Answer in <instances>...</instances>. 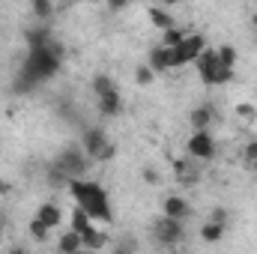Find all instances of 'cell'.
<instances>
[{
  "label": "cell",
  "instance_id": "cell-17",
  "mask_svg": "<svg viewBox=\"0 0 257 254\" xmlns=\"http://www.w3.org/2000/svg\"><path fill=\"white\" fill-rule=\"evenodd\" d=\"M209 123H212V108H209V105L192 111V126L194 129H209Z\"/></svg>",
  "mask_w": 257,
  "mask_h": 254
},
{
  "label": "cell",
  "instance_id": "cell-22",
  "mask_svg": "<svg viewBox=\"0 0 257 254\" xmlns=\"http://www.w3.org/2000/svg\"><path fill=\"white\" fill-rule=\"evenodd\" d=\"M153 78H156V69H153L150 63L138 66V72H135V81H138L141 87H147V84H153Z\"/></svg>",
  "mask_w": 257,
  "mask_h": 254
},
{
  "label": "cell",
  "instance_id": "cell-4",
  "mask_svg": "<svg viewBox=\"0 0 257 254\" xmlns=\"http://www.w3.org/2000/svg\"><path fill=\"white\" fill-rule=\"evenodd\" d=\"M194 63H197V72H200L203 84H224V81H230V69L218 63V54L215 51H206L203 48Z\"/></svg>",
  "mask_w": 257,
  "mask_h": 254
},
{
  "label": "cell",
  "instance_id": "cell-3",
  "mask_svg": "<svg viewBox=\"0 0 257 254\" xmlns=\"http://www.w3.org/2000/svg\"><path fill=\"white\" fill-rule=\"evenodd\" d=\"M87 153L84 147H66L63 153H57V159L51 162V171H48V180L51 186H60V183H72L78 177H84L87 171Z\"/></svg>",
  "mask_w": 257,
  "mask_h": 254
},
{
  "label": "cell",
  "instance_id": "cell-16",
  "mask_svg": "<svg viewBox=\"0 0 257 254\" xmlns=\"http://www.w3.org/2000/svg\"><path fill=\"white\" fill-rule=\"evenodd\" d=\"M72 230H78L81 236H84L87 230H93V224H90V215H87L81 206H75V212H72Z\"/></svg>",
  "mask_w": 257,
  "mask_h": 254
},
{
  "label": "cell",
  "instance_id": "cell-33",
  "mask_svg": "<svg viewBox=\"0 0 257 254\" xmlns=\"http://www.w3.org/2000/svg\"><path fill=\"white\" fill-rule=\"evenodd\" d=\"M162 3H177V0H162Z\"/></svg>",
  "mask_w": 257,
  "mask_h": 254
},
{
  "label": "cell",
  "instance_id": "cell-19",
  "mask_svg": "<svg viewBox=\"0 0 257 254\" xmlns=\"http://www.w3.org/2000/svg\"><path fill=\"white\" fill-rule=\"evenodd\" d=\"M215 54H218V63H221V66H227V69H233V66H236V48H233V45H221Z\"/></svg>",
  "mask_w": 257,
  "mask_h": 254
},
{
  "label": "cell",
  "instance_id": "cell-26",
  "mask_svg": "<svg viewBox=\"0 0 257 254\" xmlns=\"http://www.w3.org/2000/svg\"><path fill=\"white\" fill-rule=\"evenodd\" d=\"M48 230H51V227H48V224H45V221H42L39 215H36V218L30 221V233H33L36 239H45V236H48Z\"/></svg>",
  "mask_w": 257,
  "mask_h": 254
},
{
  "label": "cell",
  "instance_id": "cell-11",
  "mask_svg": "<svg viewBox=\"0 0 257 254\" xmlns=\"http://www.w3.org/2000/svg\"><path fill=\"white\" fill-rule=\"evenodd\" d=\"M150 66H153L156 72L171 69V48H168V45H156V48L150 51Z\"/></svg>",
  "mask_w": 257,
  "mask_h": 254
},
{
  "label": "cell",
  "instance_id": "cell-13",
  "mask_svg": "<svg viewBox=\"0 0 257 254\" xmlns=\"http://www.w3.org/2000/svg\"><path fill=\"white\" fill-rule=\"evenodd\" d=\"M57 248H60L63 254L81 251V248H84V239H81V233H78V230H66L63 236H60V242H57Z\"/></svg>",
  "mask_w": 257,
  "mask_h": 254
},
{
  "label": "cell",
  "instance_id": "cell-7",
  "mask_svg": "<svg viewBox=\"0 0 257 254\" xmlns=\"http://www.w3.org/2000/svg\"><path fill=\"white\" fill-rule=\"evenodd\" d=\"M153 236H156L162 245H177V242L183 239V218L162 215V218L153 224Z\"/></svg>",
  "mask_w": 257,
  "mask_h": 254
},
{
  "label": "cell",
  "instance_id": "cell-25",
  "mask_svg": "<svg viewBox=\"0 0 257 254\" xmlns=\"http://www.w3.org/2000/svg\"><path fill=\"white\" fill-rule=\"evenodd\" d=\"M33 3V15L39 18V21H45L51 12H54V6H51V0H30Z\"/></svg>",
  "mask_w": 257,
  "mask_h": 254
},
{
  "label": "cell",
  "instance_id": "cell-23",
  "mask_svg": "<svg viewBox=\"0 0 257 254\" xmlns=\"http://www.w3.org/2000/svg\"><path fill=\"white\" fill-rule=\"evenodd\" d=\"M183 36H186V33H183L180 27H168V30H165V36H162V45L174 48V45H180V42H183Z\"/></svg>",
  "mask_w": 257,
  "mask_h": 254
},
{
  "label": "cell",
  "instance_id": "cell-1",
  "mask_svg": "<svg viewBox=\"0 0 257 254\" xmlns=\"http://www.w3.org/2000/svg\"><path fill=\"white\" fill-rule=\"evenodd\" d=\"M60 60H63V45L51 39V42L42 45V48H30V57L21 66V75H24L30 84L48 81V78L60 69Z\"/></svg>",
  "mask_w": 257,
  "mask_h": 254
},
{
  "label": "cell",
  "instance_id": "cell-32",
  "mask_svg": "<svg viewBox=\"0 0 257 254\" xmlns=\"http://www.w3.org/2000/svg\"><path fill=\"white\" fill-rule=\"evenodd\" d=\"M6 191H9V183H3V180H0V194H6Z\"/></svg>",
  "mask_w": 257,
  "mask_h": 254
},
{
  "label": "cell",
  "instance_id": "cell-15",
  "mask_svg": "<svg viewBox=\"0 0 257 254\" xmlns=\"http://www.w3.org/2000/svg\"><path fill=\"white\" fill-rule=\"evenodd\" d=\"M48 42H51V33H48V27L27 30V45H30V48H42V45H48Z\"/></svg>",
  "mask_w": 257,
  "mask_h": 254
},
{
  "label": "cell",
  "instance_id": "cell-24",
  "mask_svg": "<svg viewBox=\"0 0 257 254\" xmlns=\"http://www.w3.org/2000/svg\"><path fill=\"white\" fill-rule=\"evenodd\" d=\"M108 90H117V87H114V81H111L108 75H96V78H93V93H96V96H102V93H108Z\"/></svg>",
  "mask_w": 257,
  "mask_h": 254
},
{
  "label": "cell",
  "instance_id": "cell-6",
  "mask_svg": "<svg viewBox=\"0 0 257 254\" xmlns=\"http://www.w3.org/2000/svg\"><path fill=\"white\" fill-rule=\"evenodd\" d=\"M200 51H203V36H183V42L171 48V69L174 66L194 63Z\"/></svg>",
  "mask_w": 257,
  "mask_h": 254
},
{
  "label": "cell",
  "instance_id": "cell-34",
  "mask_svg": "<svg viewBox=\"0 0 257 254\" xmlns=\"http://www.w3.org/2000/svg\"><path fill=\"white\" fill-rule=\"evenodd\" d=\"M251 168H254V171H257V162H251Z\"/></svg>",
  "mask_w": 257,
  "mask_h": 254
},
{
  "label": "cell",
  "instance_id": "cell-27",
  "mask_svg": "<svg viewBox=\"0 0 257 254\" xmlns=\"http://www.w3.org/2000/svg\"><path fill=\"white\" fill-rule=\"evenodd\" d=\"M236 114H239V120H248V123L257 117V111L251 108V105H239V108H236Z\"/></svg>",
  "mask_w": 257,
  "mask_h": 254
},
{
  "label": "cell",
  "instance_id": "cell-36",
  "mask_svg": "<svg viewBox=\"0 0 257 254\" xmlns=\"http://www.w3.org/2000/svg\"><path fill=\"white\" fill-rule=\"evenodd\" d=\"M0 230H3V221H0Z\"/></svg>",
  "mask_w": 257,
  "mask_h": 254
},
{
  "label": "cell",
  "instance_id": "cell-29",
  "mask_svg": "<svg viewBox=\"0 0 257 254\" xmlns=\"http://www.w3.org/2000/svg\"><path fill=\"white\" fill-rule=\"evenodd\" d=\"M144 180H147L150 186H156V183H159V174H156L153 168H144Z\"/></svg>",
  "mask_w": 257,
  "mask_h": 254
},
{
  "label": "cell",
  "instance_id": "cell-35",
  "mask_svg": "<svg viewBox=\"0 0 257 254\" xmlns=\"http://www.w3.org/2000/svg\"><path fill=\"white\" fill-rule=\"evenodd\" d=\"M254 27H257V15H254Z\"/></svg>",
  "mask_w": 257,
  "mask_h": 254
},
{
  "label": "cell",
  "instance_id": "cell-20",
  "mask_svg": "<svg viewBox=\"0 0 257 254\" xmlns=\"http://www.w3.org/2000/svg\"><path fill=\"white\" fill-rule=\"evenodd\" d=\"M150 21L156 24V27H162V30H168V27H174V18L165 12V9H150Z\"/></svg>",
  "mask_w": 257,
  "mask_h": 254
},
{
  "label": "cell",
  "instance_id": "cell-5",
  "mask_svg": "<svg viewBox=\"0 0 257 254\" xmlns=\"http://www.w3.org/2000/svg\"><path fill=\"white\" fill-rule=\"evenodd\" d=\"M81 144H84V153L90 159H99V162H111L114 153H117L114 144H108V138H105L102 129H87L84 138H81Z\"/></svg>",
  "mask_w": 257,
  "mask_h": 254
},
{
  "label": "cell",
  "instance_id": "cell-10",
  "mask_svg": "<svg viewBox=\"0 0 257 254\" xmlns=\"http://www.w3.org/2000/svg\"><path fill=\"white\" fill-rule=\"evenodd\" d=\"M99 111L108 114V117H117V114L123 111V99H120V93H117V90L102 93V96H99Z\"/></svg>",
  "mask_w": 257,
  "mask_h": 254
},
{
  "label": "cell",
  "instance_id": "cell-12",
  "mask_svg": "<svg viewBox=\"0 0 257 254\" xmlns=\"http://www.w3.org/2000/svg\"><path fill=\"white\" fill-rule=\"evenodd\" d=\"M192 209H189V203L183 200V197H177V194H171V197H165V215H174V218H186Z\"/></svg>",
  "mask_w": 257,
  "mask_h": 254
},
{
  "label": "cell",
  "instance_id": "cell-14",
  "mask_svg": "<svg viewBox=\"0 0 257 254\" xmlns=\"http://www.w3.org/2000/svg\"><path fill=\"white\" fill-rule=\"evenodd\" d=\"M39 218H42L48 227H57L60 218H63V212H60V206H54V203H42V206H39Z\"/></svg>",
  "mask_w": 257,
  "mask_h": 254
},
{
  "label": "cell",
  "instance_id": "cell-9",
  "mask_svg": "<svg viewBox=\"0 0 257 254\" xmlns=\"http://www.w3.org/2000/svg\"><path fill=\"white\" fill-rule=\"evenodd\" d=\"M174 174H177V183L180 186H194L197 183V177H200V168H197V159H180V162H174Z\"/></svg>",
  "mask_w": 257,
  "mask_h": 254
},
{
  "label": "cell",
  "instance_id": "cell-8",
  "mask_svg": "<svg viewBox=\"0 0 257 254\" xmlns=\"http://www.w3.org/2000/svg\"><path fill=\"white\" fill-rule=\"evenodd\" d=\"M186 147H189V156L197 159V162H209L215 156V141H212V135L206 129H194V135L189 138Z\"/></svg>",
  "mask_w": 257,
  "mask_h": 254
},
{
  "label": "cell",
  "instance_id": "cell-21",
  "mask_svg": "<svg viewBox=\"0 0 257 254\" xmlns=\"http://www.w3.org/2000/svg\"><path fill=\"white\" fill-rule=\"evenodd\" d=\"M81 239H84V248H105V236H102L96 227H93V230H87Z\"/></svg>",
  "mask_w": 257,
  "mask_h": 254
},
{
  "label": "cell",
  "instance_id": "cell-18",
  "mask_svg": "<svg viewBox=\"0 0 257 254\" xmlns=\"http://www.w3.org/2000/svg\"><path fill=\"white\" fill-rule=\"evenodd\" d=\"M200 236H203L206 242H218V239L224 236V224H221V221H206L203 230H200Z\"/></svg>",
  "mask_w": 257,
  "mask_h": 254
},
{
  "label": "cell",
  "instance_id": "cell-28",
  "mask_svg": "<svg viewBox=\"0 0 257 254\" xmlns=\"http://www.w3.org/2000/svg\"><path fill=\"white\" fill-rule=\"evenodd\" d=\"M242 156H245V162H248V165L257 162V141H251V144L245 147V153H242Z\"/></svg>",
  "mask_w": 257,
  "mask_h": 254
},
{
  "label": "cell",
  "instance_id": "cell-2",
  "mask_svg": "<svg viewBox=\"0 0 257 254\" xmlns=\"http://www.w3.org/2000/svg\"><path fill=\"white\" fill-rule=\"evenodd\" d=\"M69 191H72V197L78 200V206L90 215V218H99V221H111V200H108V194L102 186H96V183H84L81 177L78 180H72L69 183Z\"/></svg>",
  "mask_w": 257,
  "mask_h": 254
},
{
  "label": "cell",
  "instance_id": "cell-30",
  "mask_svg": "<svg viewBox=\"0 0 257 254\" xmlns=\"http://www.w3.org/2000/svg\"><path fill=\"white\" fill-rule=\"evenodd\" d=\"M212 221H221V224H227V212H224V209L218 206V209L212 212Z\"/></svg>",
  "mask_w": 257,
  "mask_h": 254
},
{
  "label": "cell",
  "instance_id": "cell-31",
  "mask_svg": "<svg viewBox=\"0 0 257 254\" xmlns=\"http://www.w3.org/2000/svg\"><path fill=\"white\" fill-rule=\"evenodd\" d=\"M108 6H111L114 12H120V9H126L128 6V0H108Z\"/></svg>",
  "mask_w": 257,
  "mask_h": 254
}]
</instances>
